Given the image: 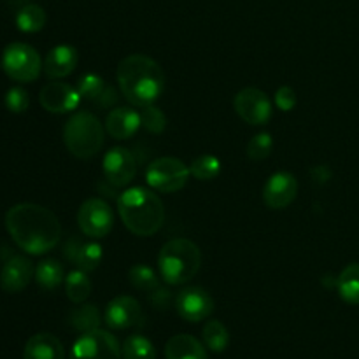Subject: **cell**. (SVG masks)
Returning a JSON list of instances; mask_svg holds the SVG:
<instances>
[{"label":"cell","instance_id":"d6986e66","mask_svg":"<svg viewBox=\"0 0 359 359\" xmlns=\"http://www.w3.org/2000/svg\"><path fill=\"white\" fill-rule=\"evenodd\" d=\"M23 359H65V347L51 333H37L25 346Z\"/></svg>","mask_w":359,"mask_h":359},{"label":"cell","instance_id":"e575fe53","mask_svg":"<svg viewBox=\"0 0 359 359\" xmlns=\"http://www.w3.org/2000/svg\"><path fill=\"white\" fill-rule=\"evenodd\" d=\"M276 104L280 111L290 112L293 111L294 105H297V93H294L293 88L283 86L276 91Z\"/></svg>","mask_w":359,"mask_h":359},{"label":"cell","instance_id":"52a82bcc","mask_svg":"<svg viewBox=\"0 0 359 359\" xmlns=\"http://www.w3.org/2000/svg\"><path fill=\"white\" fill-rule=\"evenodd\" d=\"M189 167L179 158L163 156L154 160L147 167L146 181L154 191L175 193L186 186L189 181Z\"/></svg>","mask_w":359,"mask_h":359},{"label":"cell","instance_id":"44dd1931","mask_svg":"<svg viewBox=\"0 0 359 359\" xmlns=\"http://www.w3.org/2000/svg\"><path fill=\"white\" fill-rule=\"evenodd\" d=\"M100 323V311L93 304H77V307L69 314V325L81 335L98 330Z\"/></svg>","mask_w":359,"mask_h":359},{"label":"cell","instance_id":"836d02e7","mask_svg":"<svg viewBox=\"0 0 359 359\" xmlns=\"http://www.w3.org/2000/svg\"><path fill=\"white\" fill-rule=\"evenodd\" d=\"M4 104H6V107L9 109L11 112H14V114H21V112L27 111L28 105H30V97H28L27 90H23V88L20 86H14L6 93V97H4Z\"/></svg>","mask_w":359,"mask_h":359},{"label":"cell","instance_id":"30bf717a","mask_svg":"<svg viewBox=\"0 0 359 359\" xmlns=\"http://www.w3.org/2000/svg\"><path fill=\"white\" fill-rule=\"evenodd\" d=\"M237 114L252 126L266 125L272 118V102L258 88H245L238 91L233 100Z\"/></svg>","mask_w":359,"mask_h":359},{"label":"cell","instance_id":"603a6c76","mask_svg":"<svg viewBox=\"0 0 359 359\" xmlns=\"http://www.w3.org/2000/svg\"><path fill=\"white\" fill-rule=\"evenodd\" d=\"M339 294L346 304L359 305V263H351L337 279Z\"/></svg>","mask_w":359,"mask_h":359},{"label":"cell","instance_id":"cb8c5ba5","mask_svg":"<svg viewBox=\"0 0 359 359\" xmlns=\"http://www.w3.org/2000/svg\"><path fill=\"white\" fill-rule=\"evenodd\" d=\"M46 11L37 4H27L21 7L16 14V27L18 30L25 34H37L46 25Z\"/></svg>","mask_w":359,"mask_h":359},{"label":"cell","instance_id":"d590c367","mask_svg":"<svg viewBox=\"0 0 359 359\" xmlns=\"http://www.w3.org/2000/svg\"><path fill=\"white\" fill-rule=\"evenodd\" d=\"M170 300H172V294L168 290H163V287H158L156 291H153V293H149V304L154 305L156 309H160V311H165V309H168V305H170Z\"/></svg>","mask_w":359,"mask_h":359},{"label":"cell","instance_id":"484cf974","mask_svg":"<svg viewBox=\"0 0 359 359\" xmlns=\"http://www.w3.org/2000/svg\"><path fill=\"white\" fill-rule=\"evenodd\" d=\"M203 344L212 353H223L226 347L230 346V333H228L226 326L217 319H210L205 326H203Z\"/></svg>","mask_w":359,"mask_h":359},{"label":"cell","instance_id":"7c38bea8","mask_svg":"<svg viewBox=\"0 0 359 359\" xmlns=\"http://www.w3.org/2000/svg\"><path fill=\"white\" fill-rule=\"evenodd\" d=\"M137 174L135 156L125 147H112L104 156V175L116 188L128 186Z\"/></svg>","mask_w":359,"mask_h":359},{"label":"cell","instance_id":"5bb4252c","mask_svg":"<svg viewBox=\"0 0 359 359\" xmlns=\"http://www.w3.org/2000/svg\"><path fill=\"white\" fill-rule=\"evenodd\" d=\"M105 325L111 330H128L142 323V307L133 297H116L105 309Z\"/></svg>","mask_w":359,"mask_h":359},{"label":"cell","instance_id":"4316f807","mask_svg":"<svg viewBox=\"0 0 359 359\" xmlns=\"http://www.w3.org/2000/svg\"><path fill=\"white\" fill-rule=\"evenodd\" d=\"M123 359H156L153 342L144 335H130L121 346Z\"/></svg>","mask_w":359,"mask_h":359},{"label":"cell","instance_id":"3957f363","mask_svg":"<svg viewBox=\"0 0 359 359\" xmlns=\"http://www.w3.org/2000/svg\"><path fill=\"white\" fill-rule=\"evenodd\" d=\"M123 224L139 237H151L165 221V207L160 196L146 188H130L118 198Z\"/></svg>","mask_w":359,"mask_h":359},{"label":"cell","instance_id":"277c9868","mask_svg":"<svg viewBox=\"0 0 359 359\" xmlns=\"http://www.w3.org/2000/svg\"><path fill=\"white\" fill-rule=\"evenodd\" d=\"M202 265V252L195 242L188 238H174L161 248L158 256V269L161 277L170 286L189 283L198 273Z\"/></svg>","mask_w":359,"mask_h":359},{"label":"cell","instance_id":"8fae6325","mask_svg":"<svg viewBox=\"0 0 359 359\" xmlns=\"http://www.w3.org/2000/svg\"><path fill=\"white\" fill-rule=\"evenodd\" d=\"M175 311L184 321L200 323L214 312V300L203 287L189 286L175 297Z\"/></svg>","mask_w":359,"mask_h":359},{"label":"cell","instance_id":"1f68e13d","mask_svg":"<svg viewBox=\"0 0 359 359\" xmlns=\"http://www.w3.org/2000/svg\"><path fill=\"white\" fill-rule=\"evenodd\" d=\"M273 149V140L270 133H258L248 144V156L255 161H262L270 156Z\"/></svg>","mask_w":359,"mask_h":359},{"label":"cell","instance_id":"d6a6232c","mask_svg":"<svg viewBox=\"0 0 359 359\" xmlns=\"http://www.w3.org/2000/svg\"><path fill=\"white\" fill-rule=\"evenodd\" d=\"M140 119H142V126L151 133H161L167 126V118H165L163 111L156 105H147L140 111Z\"/></svg>","mask_w":359,"mask_h":359},{"label":"cell","instance_id":"4fadbf2b","mask_svg":"<svg viewBox=\"0 0 359 359\" xmlns=\"http://www.w3.org/2000/svg\"><path fill=\"white\" fill-rule=\"evenodd\" d=\"M298 195V181L290 172H276L263 186V202L273 210L286 209Z\"/></svg>","mask_w":359,"mask_h":359},{"label":"cell","instance_id":"ac0fdd59","mask_svg":"<svg viewBox=\"0 0 359 359\" xmlns=\"http://www.w3.org/2000/svg\"><path fill=\"white\" fill-rule=\"evenodd\" d=\"M79 62V53L74 46L60 44L48 53L44 60V72L49 79H63L74 72Z\"/></svg>","mask_w":359,"mask_h":359},{"label":"cell","instance_id":"9a60e30c","mask_svg":"<svg viewBox=\"0 0 359 359\" xmlns=\"http://www.w3.org/2000/svg\"><path fill=\"white\" fill-rule=\"evenodd\" d=\"M39 102L48 112L65 114V112L74 111L79 105L81 95L70 84L62 83V81H53L42 88Z\"/></svg>","mask_w":359,"mask_h":359},{"label":"cell","instance_id":"d4e9b609","mask_svg":"<svg viewBox=\"0 0 359 359\" xmlns=\"http://www.w3.org/2000/svg\"><path fill=\"white\" fill-rule=\"evenodd\" d=\"M65 293L72 304H83L91 294V280L81 269L72 270L65 277Z\"/></svg>","mask_w":359,"mask_h":359},{"label":"cell","instance_id":"2e32d148","mask_svg":"<svg viewBox=\"0 0 359 359\" xmlns=\"http://www.w3.org/2000/svg\"><path fill=\"white\" fill-rule=\"evenodd\" d=\"M34 273L35 270L30 259L25 256H13L0 270V287L6 293H21L30 284Z\"/></svg>","mask_w":359,"mask_h":359},{"label":"cell","instance_id":"4dcf8cb0","mask_svg":"<svg viewBox=\"0 0 359 359\" xmlns=\"http://www.w3.org/2000/svg\"><path fill=\"white\" fill-rule=\"evenodd\" d=\"M105 90V83L100 76L97 74H86L77 81V91H79L81 98L86 100H98Z\"/></svg>","mask_w":359,"mask_h":359},{"label":"cell","instance_id":"f546056e","mask_svg":"<svg viewBox=\"0 0 359 359\" xmlns=\"http://www.w3.org/2000/svg\"><path fill=\"white\" fill-rule=\"evenodd\" d=\"M102 262V248L95 242H88V244H83L77 251L76 259L74 263L77 265V269H81L83 272H93V270L98 269Z\"/></svg>","mask_w":359,"mask_h":359},{"label":"cell","instance_id":"e0dca14e","mask_svg":"<svg viewBox=\"0 0 359 359\" xmlns=\"http://www.w3.org/2000/svg\"><path fill=\"white\" fill-rule=\"evenodd\" d=\"M140 126H142L140 112L132 107L112 109L105 119V132L116 140L132 139Z\"/></svg>","mask_w":359,"mask_h":359},{"label":"cell","instance_id":"f1b7e54d","mask_svg":"<svg viewBox=\"0 0 359 359\" xmlns=\"http://www.w3.org/2000/svg\"><path fill=\"white\" fill-rule=\"evenodd\" d=\"M189 172L198 181H212V179H216L219 175L221 161L214 154H200L198 158L193 160Z\"/></svg>","mask_w":359,"mask_h":359},{"label":"cell","instance_id":"7a4b0ae2","mask_svg":"<svg viewBox=\"0 0 359 359\" xmlns=\"http://www.w3.org/2000/svg\"><path fill=\"white\" fill-rule=\"evenodd\" d=\"M116 77L126 100L140 109L153 105L165 90L163 69L146 55H130L123 58Z\"/></svg>","mask_w":359,"mask_h":359},{"label":"cell","instance_id":"6da1fadb","mask_svg":"<svg viewBox=\"0 0 359 359\" xmlns=\"http://www.w3.org/2000/svg\"><path fill=\"white\" fill-rule=\"evenodd\" d=\"M6 228L20 249L41 256L58 245L62 224L55 212L37 203H18L6 214Z\"/></svg>","mask_w":359,"mask_h":359},{"label":"cell","instance_id":"7402d4cb","mask_svg":"<svg viewBox=\"0 0 359 359\" xmlns=\"http://www.w3.org/2000/svg\"><path fill=\"white\" fill-rule=\"evenodd\" d=\"M35 283L46 291L58 290L60 284L65 280V272H63V265L56 259H42L37 266H35Z\"/></svg>","mask_w":359,"mask_h":359},{"label":"cell","instance_id":"ba28073f","mask_svg":"<svg viewBox=\"0 0 359 359\" xmlns=\"http://www.w3.org/2000/svg\"><path fill=\"white\" fill-rule=\"evenodd\" d=\"M69 359H123V353L118 339L98 328L76 340Z\"/></svg>","mask_w":359,"mask_h":359},{"label":"cell","instance_id":"8992f818","mask_svg":"<svg viewBox=\"0 0 359 359\" xmlns=\"http://www.w3.org/2000/svg\"><path fill=\"white\" fill-rule=\"evenodd\" d=\"M2 69L11 79L20 81V83H32L41 74V56L30 44L13 42L4 49Z\"/></svg>","mask_w":359,"mask_h":359},{"label":"cell","instance_id":"83f0119b","mask_svg":"<svg viewBox=\"0 0 359 359\" xmlns=\"http://www.w3.org/2000/svg\"><path fill=\"white\" fill-rule=\"evenodd\" d=\"M128 279L135 290L144 291L147 294L160 287V280H158L156 273L147 265H133L128 272Z\"/></svg>","mask_w":359,"mask_h":359},{"label":"cell","instance_id":"ffe728a7","mask_svg":"<svg viewBox=\"0 0 359 359\" xmlns=\"http://www.w3.org/2000/svg\"><path fill=\"white\" fill-rule=\"evenodd\" d=\"M167 359H207V349L193 335H175L165 346Z\"/></svg>","mask_w":359,"mask_h":359},{"label":"cell","instance_id":"f35d334b","mask_svg":"<svg viewBox=\"0 0 359 359\" xmlns=\"http://www.w3.org/2000/svg\"><path fill=\"white\" fill-rule=\"evenodd\" d=\"M81 242L77 241V238H72V241L70 242H67V245H65V256L69 259H76V255H77V251H79V248H81Z\"/></svg>","mask_w":359,"mask_h":359},{"label":"cell","instance_id":"8d00e7d4","mask_svg":"<svg viewBox=\"0 0 359 359\" xmlns=\"http://www.w3.org/2000/svg\"><path fill=\"white\" fill-rule=\"evenodd\" d=\"M116 102H118V91H116L114 88H105L102 97L98 98V104H100L102 107H111Z\"/></svg>","mask_w":359,"mask_h":359},{"label":"cell","instance_id":"5b68a950","mask_svg":"<svg viewBox=\"0 0 359 359\" xmlns=\"http://www.w3.org/2000/svg\"><path fill=\"white\" fill-rule=\"evenodd\" d=\"M105 130L98 118L91 112H77L63 128V142L70 154L81 160L95 156L104 146Z\"/></svg>","mask_w":359,"mask_h":359},{"label":"cell","instance_id":"74e56055","mask_svg":"<svg viewBox=\"0 0 359 359\" xmlns=\"http://www.w3.org/2000/svg\"><path fill=\"white\" fill-rule=\"evenodd\" d=\"M330 170L325 167V165H319V167L312 168V179H314L316 182H326L330 179Z\"/></svg>","mask_w":359,"mask_h":359},{"label":"cell","instance_id":"9c48e42d","mask_svg":"<svg viewBox=\"0 0 359 359\" xmlns=\"http://www.w3.org/2000/svg\"><path fill=\"white\" fill-rule=\"evenodd\" d=\"M77 223L86 237L102 238L111 233L114 226V212L105 200L90 198L81 205Z\"/></svg>","mask_w":359,"mask_h":359}]
</instances>
